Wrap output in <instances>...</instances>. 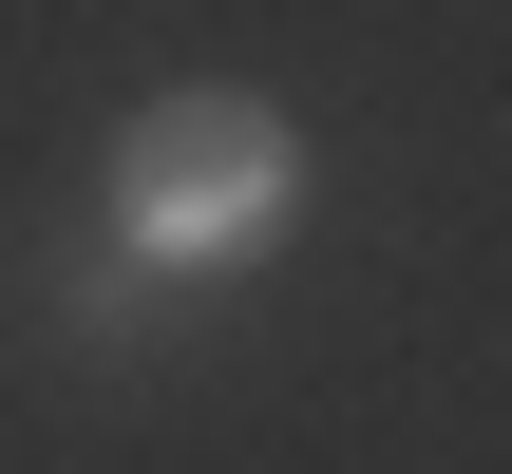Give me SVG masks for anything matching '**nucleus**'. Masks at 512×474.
I'll list each match as a JSON object with an SVG mask.
<instances>
[{"label":"nucleus","instance_id":"1","mask_svg":"<svg viewBox=\"0 0 512 474\" xmlns=\"http://www.w3.org/2000/svg\"><path fill=\"white\" fill-rule=\"evenodd\" d=\"M285 228H304V114L190 76V95H152V114L114 133L95 247H114L133 285H228V266H266Z\"/></svg>","mask_w":512,"mask_h":474}]
</instances>
